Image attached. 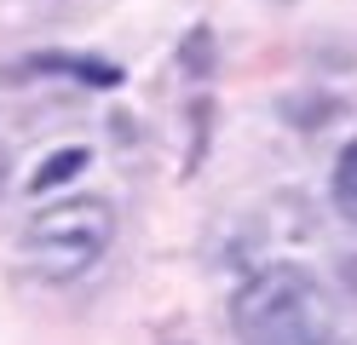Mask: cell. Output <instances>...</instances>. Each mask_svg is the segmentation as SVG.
Segmentation results:
<instances>
[{
    "mask_svg": "<svg viewBox=\"0 0 357 345\" xmlns=\"http://www.w3.org/2000/svg\"><path fill=\"white\" fill-rule=\"evenodd\" d=\"M213 63H219V40H213V29H208V23H190V29L178 35V75L208 81Z\"/></svg>",
    "mask_w": 357,
    "mask_h": 345,
    "instance_id": "3957f363",
    "label": "cell"
},
{
    "mask_svg": "<svg viewBox=\"0 0 357 345\" xmlns=\"http://www.w3.org/2000/svg\"><path fill=\"white\" fill-rule=\"evenodd\" d=\"M340 276H346V288H351V299H357V253H346V259H340Z\"/></svg>",
    "mask_w": 357,
    "mask_h": 345,
    "instance_id": "9c48e42d",
    "label": "cell"
},
{
    "mask_svg": "<svg viewBox=\"0 0 357 345\" xmlns=\"http://www.w3.org/2000/svg\"><path fill=\"white\" fill-rule=\"evenodd\" d=\"M328 345H340V339H328Z\"/></svg>",
    "mask_w": 357,
    "mask_h": 345,
    "instance_id": "7c38bea8",
    "label": "cell"
},
{
    "mask_svg": "<svg viewBox=\"0 0 357 345\" xmlns=\"http://www.w3.org/2000/svg\"><path fill=\"white\" fill-rule=\"evenodd\" d=\"M340 109H346L340 98H328V92L311 86V92H294V98H282V121H288V127H300V132H317V127L334 121Z\"/></svg>",
    "mask_w": 357,
    "mask_h": 345,
    "instance_id": "277c9868",
    "label": "cell"
},
{
    "mask_svg": "<svg viewBox=\"0 0 357 345\" xmlns=\"http://www.w3.org/2000/svg\"><path fill=\"white\" fill-rule=\"evenodd\" d=\"M190 121H196V150H190V173H196V161H202V144H208V121H213V104H208V98H196V104H190Z\"/></svg>",
    "mask_w": 357,
    "mask_h": 345,
    "instance_id": "ba28073f",
    "label": "cell"
},
{
    "mask_svg": "<svg viewBox=\"0 0 357 345\" xmlns=\"http://www.w3.org/2000/svg\"><path fill=\"white\" fill-rule=\"evenodd\" d=\"M116 242V207L104 196H70V201H52L24 224L17 236V253H24L29 276L40 282H70L86 265L104 259V247Z\"/></svg>",
    "mask_w": 357,
    "mask_h": 345,
    "instance_id": "7a4b0ae2",
    "label": "cell"
},
{
    "mask_svg": "<svg viewBox=\"0 0 357 345\" xmlns=\"http://www.w3.org/2000/svg\"><path fill=\"white\" fill-rule=\"evenodd\" d=\"M35 69H63V75H81L86 86H121V69L104 63V58H70V52H52V58H35Z\"/></svg>",
    "mask_w": 357,
    "mask_h": 345,
    "instance_id": "5b68a950",
    "label": "cell"
},
{
    "mask_svg": "<svg viewBox=\"0 0 357 345\" xmlns=\"http://www.w3.org/2000/svg\"><path fill=\"white\" fill-rule=\"evenodd\" d=\"M334 207H340L346 219H357V138L340 150V161H334Z\"/></svg>",
    "mask_w": 357,
    "mask_h": 345,
    "instance_id": "52a82bcc",
    "label": "cell"
},
{
    "mask_svg": "<svg viewBox=\"0 0 357 345\" xmlns=\"http://www.w3.org/2000/svg\"><path fill=\"white\" fill-rule=\"evenodd\" d=\"M277 6H294V0H277Z\"/></svg>",
    "mask_w": 357,
    "mask_h": 345,
    "instance_id": "30bf717a",
    "label": "cell"
},
{
    "mask_svg": "<svg viewBox=\"0 0 357 345\" xmlns=\"http://www.w3.org/2000/svg\"><path fill=\"white\" fill-rule=\"evenodd\" d=\"M231 328L242 345H328L334 311L305 265H265L236 288Z\"/></svg>",
    "mask_w": 357,
    "mask_h": 345,
    "instance_id": "6da1fadb",
    "label": "cell"
},
{
    "mask_svg": "<svg viewBox=\"0 0 357 345\" xmlns=\"http://www.w3.org/2000/svg\"><path fill=\"white\" fill-rule=\"evenodd\" d=\"M75 173H86V150H81V144L52 150V155L35 167V178H29V184H35V196H40V190H58V184H70Z\"/></svg>",
    "mask_w": 357,
    "mask_h": 345,
    "instance_id": "8992f818",
    "label": "cell"
},
{
    "mask_svg": "<svg viewBox=\"0 0 357 345\" xmlns=\"http://www.w3.org/2000/svg\"><path fill=\"white\" fill-rule=\"evenodd\" d=\"M167 345H173V339H167ZM178 345H185V339H178Z\"/></svg>",
    "mask_w": 357,
    "mask_h": 345,
    "instance_id": "8fae6325",
    "label": "cell"
}]
</instances>
